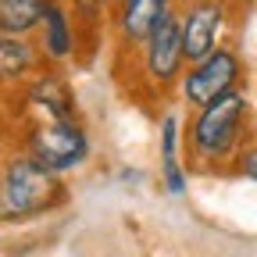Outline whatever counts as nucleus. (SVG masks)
<instances>
[{
    "mask_svg": "<svg viewBox=\"0 0 257 257\" xmlns=\"http://www.w3.org/2000/svg\"><path fill=\"white\" fill-rule=\"evenodd\" d=\"M246 118H250V104L243 89H229L218 100H211L207 107H200L197 121H193V154L204 165H221L232 161L246 143Z\"/></svg>",
    "mask_w": 257,
    "mask_h": 257,
    "instance_id": "1",
    "label": "nucleus"
},
{
    "mask_svg": "<svg viewBox=\"0 0 257 257\" xmlns=\"http://www.w3.org/2000/svg\"><path fill=\"white\" fill-rule=\"evenodd\" d=\"M0 186H4V197L11 204L15 218H32V214L54 211L64 200V186H61L57 172L40 165L32 154L11 157L0 168Z\"/></svg>",
    "mask_w": 257,
    "mask_h": 257,
    "instance_id": "2",
    "label": "nucleus"
},
{
    "mask_svg": "<svg viewBox=\"0 0 257 257\" xmlns=\"http://www.w3.org/2000/svg\"><path fill=\"white\" fill-rule=\"evenodd\" d=\"M25 150L36 157L40 165H47L50 172L64 175V172L79 168L89 157V140H86L82 125L75 118H43L40 125L29 128Z\"/></svg>",
    "mask_w": 257,
    "mask_h": 257,
    "instance_id": "3",
    "label": "nucleus"
},
{
    "mask_svg": "<svg viewBox=\"0 0 257 257\" xmlns=\"http://www.w3.org/2000/svg\"><path fill=\"white\" fill-rule=\"evenodd\" d=\"M243 79V61L232 47H218L214 54H207L204 61L189 64V72L179 79L182 86V100H189L193 107H207L211 100H218L221 93L239 89Z\"/></svg>",
    "mask_w": 257,
    "mask_h": 257,
    "instance_id": "4",
    "label": "nucleus"
},
{
    "mask_svg": "<svg viewBox=\"0 0 257 257\" xmlns=\"http://www.w3.org/2000/svg\"><path fill=\"white\" fill-rule=\"evenodd\" d=\"M143 64L154 86H172L182 79V64H186V47H182V18L165 11V18L157 22L150 32V40L143 43Z\"/></svg>",
    "mask_w": 257,
    "mask_h": 257,
    "instance_id": "5",
    "label": "nucleus"
},
{
    "mask_svg": "<svg viewBox=\"0 0 257 257\" xmlns=\"http://www.w3.org/2000/svg\"><path fill=\"white\" fill-rule=\"evenodd\" d=\"M229 18L225 0H193L189 11L182 15V47H186V61L197 64L207 54H214L221 47V25Z\"/></svg>",
    "mask_w": 257,
    "mask_h": 257,
    "instance_id": "6",
    "label": "nucleus"
},
{
    "mask_svg": "<svg viewBox=\"0 0 257 257\" xmlns=\"http://www.w3.org/2000/svg\"><path fill=\"white\" fill-rule=\"evenodd\" d=\"M168 4L165 0H121L118 8V32L125 43L143 47L150 40V32L157 29V22L165 18Z\"/></svg>",
    "mask_w": 257,
    "mask_h": 257,
    "instance_id": "7",
    "label": "nucleus"
},
{
    "mask_svg": "<svg viewBox=\"0 0 257 257\" xmlns=\"http://www.w3.org/2000/svg\"><path fill=\"white\" fill-rule=\"evenodd\" d=\"M29 104L40 107L47 118H75V96L57 75H40L29 86Z\"/></svg>",
    "mask_w": 257,
    "mask_h": 257,
    "instance_id": "8",
    "label": "nucleus"
},
{
    "mask_svg": "<svg viewBox=\"0 0 257 257\" xmlns=\"http://www.w3.org/2000/svg\"><path fill=\"white\" fill-rule=\"evenodd\" d=\"M43 54L54 57V61H64L75 47V36H72V25H68V11L61 8V0H47V11H43Z\"/></svg>",
    "mask_w": 257,
    "mask_h": 257,
    "instance_id": "9",
    "label": "nucleus"
},
{
    "mask_svg": "<svg viewBox=\"0 0 257 257\" xmlns=\"http://www.w3.org/2000/svg\"><path fill=\"white\" fill-rule=\"evenodd\" d=\"M47 0H0V32L8 36H29L43 25Z\"/></svg>",
    "mask_w": 257,
    "mask_h": 257,
    "instance_id": "10",
    "label": "nucleus"
},
{
    "mask_svg": "<svg viewBox=\"0 0 257 257\" xmlns=\"http://www.w3.org/2000/svg\"><path fill=\"white\" fill-rule=\"evenodd\" d=\"M32 64H36V50L32 43H25V36H8L0 32V82L11 86V82H22Z\"/></svg>",
    "mask_w": 257,
    "mask_h": 257,
    "instance_id": "11",
    "label": "nucleus"
},
{
    "mask_svg": "<svg viewBox=\"0 0 257 257\" xmlns=\"http://www.w3.org/2000/svg\"><path fill=\"white\" fill-rule=\"evenodd\" d=\"M161 175H165L168 193H175V197H182V193H186V172L179 168L175 157H161Z\"/></svg>",
    "mask_w": 257,
    "mask_h": 257,
    "instance_id": "12",
    "label": "nucleus"
},
{
    "mask_svg": "<svg viewBox=\"0 0 257 257\" xmlns=\"http://www.w3.org/2000/svg\"><path fill=\"white\" fill-rule=\"evenodd\" d=\"M175 140H179V118L165 114V121H161V157H175Z\"/></svg>",
    "mask_w": 257,
    "mask_h": 257,
    "instance_id": "13",
    "label": "nucleus"
},
{
    "mask_svg": "<svg viewBox=\"0 0 257 257\" xmlns=\"http://www.w3.org/2000/svg\"><path fill=\"white\" fill-rule=\"evenodd\" d=\"M236 172L250 182H257V143H246L239 154H236Z\"/></svg>",
    "mask_w": 257,
    "mask_h": 257,
    "instance_id": "14",
    "label": "nucleus"
},
{
    "mask_svg": "<svg viewBox=\"0 0 257 257\" xmlns=\"http://www.w3.org/2000/svg\"><path fill=\"white\" fill-rule=\"evenodd\" d=\"M11 218H15V211H11V204L4 197V186H0V221H11Z\"/></svg>",
    "mask_w": 257,
    "mask_h": 257,
    "instance_id": "15",
    "label": "nucleus"
},
{
    "mask_svg": "<svg viewBox=\"0 0 257 257\" xmlns=\"http://www.w3.org/2000/svg\"><path fill=\"white\" fill-rule=\"evenodd\" d=\"M93 4H104V0H93Z\"/></svg>",
    "mask_w": 257,
    "mask_h": 257,
    "instance_id": "16",
    "label": "nucleus"
},
{
    "mask_svg": "<svg viewBox=\"0 0 257 257\" xmlns=\"http://www.w3.org/2000/svg\"><path fill=\"white\" fill-rule=\"evenodd\" d=\"M165 4H172V0H165Z\"/></svg>",
    "mask_w": 257,
    "mask_h": 257,
    "instance_id": "17",
    "label": "nucleus"
}]
</instances>
